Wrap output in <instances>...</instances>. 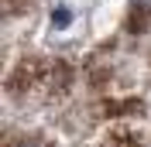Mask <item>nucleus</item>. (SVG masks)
<instances>
[{
	"label": "nucleus",
	"instance_id": "nucleus-1",
	"mask_svg": "<svg viewBox=\"0 0 151 147\" xmlns=\"http://www.w3.org/2000/svg\"><path fill=\"white\" fill-rule=\"evenodd\" d=\"M69 17H72V10H69V7H58V10H55V28H65Z\"/></svg>",
	"mask_w": 151,
	"mask_h": 147
},
{
	"label": "nucleus",
	"instance_id": "nucleus-2",
	"mask_svg": "<svg viewBox=\"0 0 151 147\" xmlns=\"http://www.w3.org/2000/svg\"><path fill=\"white\" fill-rule=\"evenodd\" d=\"M134 10L137 14H151V0H134Z\"/></svg>",
	"mask_w": 151,
	"mask_h": 147
}]
</instances>
